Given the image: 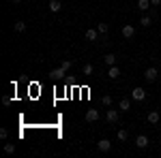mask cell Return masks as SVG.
Wrapping results in <instances>:
<instances>
[{"label":"cell","instance_id":"44dd1931","mask_svg":"<svg viewBox=\"0 0 161 158\" xmlns=\"http://www.w3.org/2000/svg\"><path fill=\"white\" fill-rule=\"evenodd\" d=\"M97 30H99V34H108L110 26H108V24H99V26H97Z\"/></svg>","mask_w":161,"mask_h":158},{"label":"cell","instance_id":"5bb4252c","mask_svg":"<svg viewBox=\"0 0 161 158\" xmlns=\"http://www.w3.org/2000/svg\"><path fill=\"white\" fill-rule=\"evenodd\" d=\"M103 62H105L108 66H114V64H116V54H105V56H103Z\"/></svg>","mask_w":161,"mask_h":158},{"label":"cell","instance_id":"2e32d148","mask_svg":"<svg viewBox=\"0 0 161 158\" xmlns=\"http://www.w3.org/2000/svg\"><path fill=\"white\" fill-rule=\"evenodd\" d=\"M137 9H140V11H148L150 9V0H137Z\"/></svg>","mask_w":161,"mask_h":158},{"label":"cell","instance_id":"cb8c5ba5","mask_svg":"<svg viewBox=\"0 0 161 158\" xmlns=\"http://www.w3.org/2000/svg\"><path fill=\"white\" fill-rule=\"evenodd\" d=\"M7 137H9V130H7V128H0V139H2V141H4V139H7Z\"/></svg>","mask_w":161,"mask_h":158},{"label":"cell","instance_id":"603a6c76","mask_svg":"<svg viewBox=\"0 0 161 158\" xmlns=\"http://www.w3.org/2000/svg\"><path fill=\"white\" fill-rule=\"evenodd\" d=\"M60 66L64 69V71H71V66H73V62H71V60H62V62H60Z\"/></svg>","mask_w":161,"mask_h":158},{"label":"cell","instance_id":"ba28073f","mask_svg":"<svg viewBox=\"0 0 161 158\" xmlns=\"http://www.w3.org/2000/svg\"><path fill=\"white\" fill-rule=\"evenodd\" d=\"M146 120H148V124H159V120H161V113H159V111H148Z\"/></svg>","mask_w":161,"mask_h":158},{"label":"cell","instance_id":"9a60e30c","mask_svg":"<svg viewBox=\"0 0 161 158\" xmlns=\"http://www.w3.org/2000/svg\"><path fill=\"white\" fill-rule=\"evenodd\" d=\"M116 139H118V141H127V139H129V130H127V128H120V130L116 133Z\"/></svg>","mask_w":161,"mask_h":158},{"label":"cell","instance_id":"5b68a950","mask_svg":"<svg viewBox=\"0 0 161 158\" xmlns=\"http://www.w3.org/2000/svg\"><path fill=\"white\" fill-rule=\"evenodd\" d=\"M148 137L146 135H137L136 137V147H140V150H144V147H148Z\"/></svg>","mask_w":161,"mask_h":158},{"label":"cell","instance_id":"8992f818","mask_svg":"<svg viewBox=\"0 0 161 158\" xmlns=\"http://www.w3.org/2000/svg\"><path fill=\"white\" fill-rule=\"evenodd\" d=\"M99 120V109H88L86 111V122L88 124H92V122Z\"/></svg>","mask_w":161,"mask_h":158},{"label":"cell","instance_id":"6da1fadb","mask_svg":"<svg viewBox=\"0 0 161 158\" xmlns=\"http://www.w3.org/2000/svg\"><path fill=\"white\" fill-rule=\"evenodd\" d=\"M120 113H123L120 109H108L105 111V120L110 122V124H116V122L120 120Z\"/></svg>","mask_w":161,"mask_h":158},{"label":"cell","instance_id":"7a4b0ae2","mask_svg":"<svg viewBox=\"0 0 161 158\" xmlns=\"http://www.w3.org/2000/svg\"><path fill=\"white\" fill-rule=\"evenodd\" d=\"M157 77H159V71H157L155 66H148V69L144 71V79H146L148 84H153V81H157Z\"/></svg>","mask_w":161,"mask_h":158},{"label":"cell","instance_id":"ac0fdd59","mask_svg":"<svg viewBox=\"0 0 161 158\" xmlns=\"http://www.w3.org/2000/svg\"><path fill=\"white\" fill-rule=\"evenodd\" d=\"M13 30H15V32H24L26 24H24V22H15V24H13Z\"/></svg>","mask_w":161,"mask_h":158},{"label":"cell","instance_id":"8fae6325","mask_svg":"<svg viewBox=\"0 0 161 158\" xmlns=\"http://www.w3.org/2000/svg\"><path fill=\"white\" fill-rule=\"evenodd\" d=\"M64 73H67V71H64L62 66H58V69H54V71L50 73V77H52V79H62V77H64Z\"/></svg>","mask_w":161,"mask_h":158},{"label":"cell","instance_id":"3957f363","mask_svg":"<svg viewBox=\"0 0 161 158\" xmlns=\"http://www.w3.org/2000/svg\"><path fill=\"white\" fill-rule=\"evenodd\" d=\"M131 98L137 100V103H142V100L146 98V90H144V88H133V90H131Z\"/></svg>","mask_w":161,"mask_h":158},{"label":"cell","instance_id":"52a82bcc","mask_svg":"<svg viewBox=\"0 0 161 158\" xmlns=\"http://www.w3.org/2000/svg\"><path fill=\"white\" fill-rule=\"evenodd\" d=\"M97 150L105 154V152H110V150H112V143L108 141V139H99V143H97Z\"/></svg>","mask_w":161,"mask_h":158},{"label":"cell","instance_id":"d6986e66","mask_svg":"<svg viewBox=\"0 0 161 158\" xmlns=\"http://www.w3.org/2000/svg\"><path fill=\"white\" fill-rule=\"evenodd\" d=\"M112 103H114V100H112L110 94H105V96L101 98V105H103V107H112Z\"/></svg>","mask_w":161,"mask_h":158},{"label":"cell","instance_id":"484cf974","mask_svg":"<svg viewBox=\"0 0 161 158\" xmlns=\"http://www.w3.org/2000/svg\"><path fill=\"white\" fill-rule=\"evenodd\" d=\"M150 4H153V7H159V4H161V0H150Z\"/></svg>","mask_w":161,"mask_h":158},{"label":"cell","instance_id":"ffe728a7","mask_svg":"<svg viewBox=\"0 0 161 158\" xmlns=\"http://www.w3.org/2000/svg\"><path fill=\"white\" fill-rule=\"evenodd\" d=\"M140 24L144 26V28H148V26L153 24V22H150V17H148V15H142V19H140Z\"/></svg>","mask_w":161,"mask_h":158},{"label":"cell","instance_id":"9c48e42d","mask_svg":"<svg viewBox=\"0 0 161 158\" xmlns=\"http://www.w3.org/2000/svg\"><path fill=\"white\" fill-rule=\"evenodd\" d=\"M47 9H50L52 13H58L62 9V2L60 0H50V2H47Z\"/></svg>","mask_w":161,"mask_h":158},{"label":"cell","instance_id":"7c38bea8","mask_svg":"<svg viewBox=\"0 0 161 158\" xmlns=\"http://www.w3.org/2000/svg\"><path fill=\"white\" fill-rule=\"evenodd\" d=\"M97 38H99V30H97V28L86 30V41H97Z\"/></svg>","mask_w":161,"mask_h":158},{"label":"cell","instance_id":"e0dca14e","mask_svg":"<svg viewBox=\"0 0 161 158\" xmlns=\"http://www.w3.org/2000/svg\"><path fill=\"white\" fill-rule=\"evenodd\" d=\"M82 73L86 75V77H92V75H95V66H92V64H84V71H82Z\"/></svg>","mask_w":161,"mask_h":158},{"label":"cell","instance_id":"7402d4cb","mask_svg":"<svg viewBox=\"0 0 161 158\" xmlns=\"http://www.w3.org/2000/svg\"><path fill=\"white\" fill-rule=\"evenodd\" d=\"M4 152L7 154H15V143H4Z\"/></svg>","mask_w":161,"mask_h":158},{"label":"cell","instance_id":"4fadbf2b","mask_svg":"<svg viewBox=\"0 0 161 158\" xmlns=\"http://www.w3.org/2000/svg\"><path fill=\"white\" fill-rule=\"evenodd\" d=\"M108 77H110V79H118V77H120V69H118L116 64H114V66H110V71H108Z\"/></svg>","mask_w":161,"mask_h":158},{"label":"cell","instance_id":"30bf717a","mask_svg":"<svg viewBox=\"0 0 161 158\" xmlns=\"http://www.w3.org/2000/svg\"><path fill=\"white\" fill-rule=\"evenodd\" d=\"M118 109L123 111V113H127V111H131V98H123V100L118 103Z\"/></svg>","mask_w":161,"mask_h":158},{"label":"cell","instance_id":"4316f807","mask_svg":"<svg viewBox=\"0 0 161 158\" xmlns=\"http://www.w3.org/2000/svg\"><path fill=\"white\" fill-rule=\"evenodd\" d=\"M11 2H15V4H17V2H22V0H11Z\"/></svg>","mask_w":161,"mask_h":158},{"label":"cell","instance_id":"277c9868","mask_svg":"<svg viewBox=\"0 0 161 158\" xmlns=\"http://www.w3.org/2000/svg\"><path fill=\"white\" fill-rule=\"evenodd\" d=\"M123 37L125 38H133L136 37V26L133 24H125L123 26Z\"/></svg>","mask_w":161,"mask_h":158},{"label":"cell","instance_id":"d4e9b609","mask_svg":"<svg viewBox=\"0 0 161 158\" xmlns=\"http://www.w3.org/2000/svg\"><path fill=\"white\" fill-rule=\"evenodd\" d=\"M11 103H13V100H11V96H4V98H2V105H7V107H9Z\"/></svg>","mask_w":161,"mask_h":158}]
</instances>
